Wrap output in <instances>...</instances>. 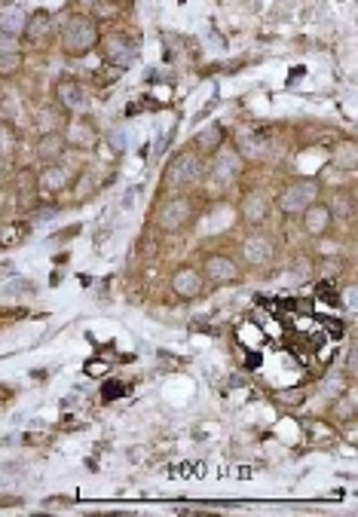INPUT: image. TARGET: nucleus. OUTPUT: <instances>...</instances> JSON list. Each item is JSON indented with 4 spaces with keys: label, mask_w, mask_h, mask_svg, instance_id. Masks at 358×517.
Instances as JSON below:
<instances>
[{
    "label": "nucleus",
    "mask_w": 358,
    "mask_h": 517,
    "mask_svg": "<svg viewBox=\"0 0 358 517\" xmlns=\"http://www.w3.org/2000/svg\"><path fill=\"white\" fill-rule=\"evenodd\" d=\"M95 40H98V28H95L92 19H86V15H74V19H68L65 31H62V46L68 56H86Z\"/></svg>",
    "instance_id": "nucleus-1"
},
{
    "label": "nucleus",
    "mask_w": 358,
    "mask_h": 517,
    "mask_svg": "<svg viewBox=\"0 0 358 517\" xmlns=\"http://www.w3.org/2000/svg\"><path fill=\"white\" fill-rule=\"evenodd\" d=\"M319 196V187L312 181H297L291 187L282 190V196H279V208H282L285 215H303L307 208L316 203Z\"/></svg>",
    "instance_id": "nucleus-2"
},
{
    "label": "nucleus",
    "mask_w": 358,
    "mask_h": 517,
    "mask_svg": "<svg viewBox=\"0 0 358 517\" xmlns=\"http://www.w3.org/2000/svg\"><path fill=\"white\" fill-rule=\"evenodd\" d=\"M199 178V156L196 153H178L169 162V172H165V184L169 187H190Z\"/></svg>",
    "instance_id": "nucleus-3"
},
{
    "label": "nucleus",
    "mask_w": 358,
    "mask_h": 517,
    "mask_svg": "<svg viewBox=\"0 0 358 517\" xmlns=\"http://www.w3.org/2000/svg\"><path fill=\"white\" fill-rule=\"evenodd\" d=\"M190 215H193V208H190V199L174 196V199H169V203L160 208V217H156V224H160L165 233H178V230H184V226H187Z\"/></svg>",
    "instance_id": "nucleus-4"
},
{
    "label": "nucleus",
    "mask_w": 358,
    "mask_h": 517,
    "mask_svg": "<svg viewBox=\"0 0 358 517\" xmlns=\"http://www.w3.org/2000/svg\"><path fill=\"white\" fill-rule=\"evenodd\" d=\"M205 276L212 285H233L239 279V267L230 257H224V254H212L205 260Z\"/></svg>",
    "instance_id": "nucleus-5"
},
{
    "label": "nucleus",
    "mask_w": 358,
    "mask_h": 517,
    "mask_svg": "<svg viewBox=\"0 0 358 517\" xmlns=\"http://www.w3.org/2000/svg\"><path fill=\"white\" fill-rule=\"evenodd\" d=\"M242 254H245L248 264L264 267V264H269V260H273L276 245H273V239H269V236H248L245 245H242Z\"/></svg>",
    "instance_id": "nucleus-6"
},
{
    "label": "nucleus",
    "mask_w": 358,
    "mask_h": 517,
    "mask_svg": "<svg viewBox=\"0 0 358 517\" xmlns=\"http://www.w3.org/2000/svg\"><path fill=\"white\" fill-rule=\"evenodd\" d=\"M104 58L120 65V68H126L129 61L135 58V43L123 37V34H110V37L104 40Z\"/></svg>",
    "instance_id": "nucleus-7"
},
{
    "label": "nucleus",
    "mask_w": 358,
    "mask_h": 517,
    "mask_svg": "<svg viewBox=\"0 0 358 517\" xmlns=\"http://www.w3.org/2000/svg\"><path fill=\"white\" fill-rule=\"evenodd\" d=\"M172 288H174V294H178V297H196L199 291H203V276H199L196 269L184 267V269H178V273H174Z\"/></svg>",
    "instance_id": "nucleus-8"
},
{
    "label": "nucleus",
    "mask_w": 358,
    "mask_h": 517,
    "mask_svg": "<svg viewBox=\"0 0 358 517\" xmlns=\"http://www.w3.org/2000/svg\"><path fill=\"white\" fill-rule=\"evenodd\" d=\"M68 151V138L65 135H58V132H46L40 138V147H37V153H40V160L43 162H58L62 160V153Z\"/></svg>",
    "instance_id": "nucleus-9"
},
{
    "label": "nucleus",
    "mask_w": 358,
    "mask_h": 517,
    "mask_svg": "<svg viewBox=\"0 0 358 517\" xmlns=\"http://www.w3.org/2000/svg\"><path fill=\"white\" fill-rule=\"evenodd\" d=\"M303 226H307V233L312 236H321L331 226V208L328 205H319L312 203L307 212H303Z\"/></svg>",
    "instance_id": "nucleus-10"
},
{
    "label": "nucleus",
    "mask_w": 358,
    "mask_h": 517,
    "mask_svg": "<svg viewBox=\"0 0 358 517\" xmlns=\"http://www.w3.org/2000/svg\"><path fill=\"white\" fill-rule=\"evenodd\" d=\"M25 22H28V15H25L15 4L0 6V31H4V34L19 37V34H25Z\"/></svg>",
    "instance_id": "nucleus-11"
},
{
    "label": "nucleus",
    "mask_w": 358,
    "mask_h": 517,
    "mask_svg": "<svg viewBox=\"0 0 358 517\" xmlns=\"http://www.w3.org/2000/svg\"><path fill=\"white\" fill-rule=\"evenodd\" d=\"M56 98L62 101V108H68V110H80L83 108V89H80V83H77V80H58Z\"/></svg>",
    "instance_id": "nucleus-12"
},
{
    "label": "nucleus",
    "mask_w": 358,
    "mask_h": 517,
    "mask_svg": "<svg viewBox=\"0 0 358 517\" xmlns=\"http://www.w3.org/2000/svg\"><path fill=\"white\" fill-rule=\"evenodd\" d=\"M49 31H52V15H49L46 10H37L28 22H25V37L34 40V43L46 40V37H49Z\"/></svg>",
    "instance_id": "nucleus-13"
},
{
    "label": "nucleus",
    "mask_w": 358,
    "mask_h": 517,
    "mask_svg": "<svg viewBox=\"0 0 358 517\" xmlns=\"http://www.w3.org/2000/svg\"><path fill=\"white\" fill-rule=\"evenodd\" d=\"M215 178L221 184H230V181L239 178V156L230 153V151H224L221 156H217V162H215Z\"/></svg>",
    "instance_id": "nucleus-14"
},
{
    "label": "nucleus",
    "mask_w": 358,
    "mask_h": 517,
    "mask_svg": "<svg viewBox=\"0 0 358 517\" xmlns=\"http://www.w3.org/2000/svg\"><path fill=\"white\" fill-rule=\"evenodd\" d=\"M267 212H269V205L260 193H251V196H245V203H242V217L248 224H260L267 217Z\"/></svg>",
    "instance_id": "nucleus-15"
},
{
    "label": "nucleus",
    "mask_w": 358,
    "mask_h": 517,
    "mask_svg": "<svg viewBox=\"0 0 358 517\" xmlns=\"http://www.w3.org/2000/svg\"><path fill=\"white\" fill-rule=\"evenodd\" d=\"M92 141H95V126H92V122H86V120L74 122L71 132H68V144H74V147H92Z\"/></svg>",
    "instance_id": "nucleus-16"
},
{
    "label": "nucleus",
    "mask_w": 358,
    "mask_h": 517,
    "mask_svg": "<svg viewBox=\"0 0 358 517\" xmlns=\"http://www.w3.org/2000/svg\"><path fill=\"white\" fill-rule=\"evenodd\" d=\"M221 141H224V129L221 126H208V129H203V132L196 135V147L203 153H215L217 147H221Z\"/></svg>",
    "instance_id": "nucleus-17"
},
{
    "label": "nucleus",
    "mask_w": 358,
    "mask_h": 517,
    "mask_svg": "<svg viewBox=\"0 0 358 517\" xmlns=\"http://www.w3.org/2000/svg\"><path fill=\"white\" fill-rule=\"evenodd\" d=\"M40 184H43V187H46V190H62L65 184H68V172L62 169V165H52V169H46V172H43Z\"/></svg>",
    "instance_id": "nucleus-18"
},
{
    "label": "nucleus",
    "mask_w": 358,
    "mask_h": 517,
    "mask_svg": "<svg viewBox=\"0 0 358 517\" xmlns=\"http://www.w3.org/2000/svg\"><path fill=\"white\" fill-rule=\"evenodd\" d=\"M22 68L19 52H0V77H10Z\"/></svg>",
    "instance_id": "nucleus-19"
},
{
    "label": "nucleus",
    "mask_w": 358,
    "mask_h": 517,
    "mask_svg": "<svg viewBox=\"0 0 358 517\" xmlns=\"http://www.w3.org/2000/svg\"><path fill=\"white\" fill-rule=\"evenodd\" d=\"M56 126H58V117L52 110H43L40 113V129H43V135L46 132H56Z\"/></svg>",
    "instance_id": "nucleus-20"
},
{
    "label": "nucleus",
    "mask_w": 358,
    "mask_h": 517,
    "mask_svg": "<svg viewBox=\"0 0 358 517\" xmlns=\"http://www.w3.org/2000/svg\"><path fill=\"white\" fill-rule=\"evenodd\" d=\"M0 52H19V37L0 31Z\"/></svg>",
    "instance_id": "nucleus-21"
},
{
    "label": "nucleus",
    "mask_w": 358,
    "mask_h": 517,
    "mask_svg": "<svg viewBox=\"0 0 358 517\" xmlns=\"http://www.w3.org/2000/svg\"><path fill=\"white\" fill-rule=\"evenodd\" d=\"M117 395H123V385H120V383H108V385H104V401H113Z\"/></svg>",
    "instance_id": "nucleus-22"
},
{
    "label": "nucleus",
    "mask_w": 358,
    "mask_h": 517,
    "mask_svg": "<svg viewBox=\"0 0 358 517\" xmlns=\"http://www.w3.org/2000/svg\"><path fill=\"white\" fill-rule=\"evenodd\" d=\"M337 414H346V416H352L355 414V395H346V401L337 407Z\"/></svg>",
    "instance_id": "nucleus-23"
},
{
    "label": "nucleus",
    "mask_w": 358,
    "mask_h": 517,
    "mask_svg": "<svg viewBox=\"0 0 358 517\" xmlns=\"http://www.w3.org/2000/svg\"><path fill=\"white\" fill-rule=\"evenodd\" d=\"M343 303H346V309H355V288H346L343 291Z\"/></svg>",
    "instance_id": "nucleus-24"
},
{
    "label": "nucleus",
    "mask_w": 358,
    "mask_h": 517,
    "mask_svg": "<svg viewBox=\"0 0 358 517\" xmlns=\"http://www.w3.org/2000/svg\"><path fill=\"white\" fill-rule=\"evenodd\" d=\"M10 147H13V138L6 135L4 129H0V151H10Z\"/></svg>",
    "instance_id": "nucleus-25"
},
{
    "label": "nucleus",
    "mask_w": 358,
    "mask_h": 517,
    "mask_svg": "<svg viewBox=\"0 0 358 517\" xmlns=\"http://www.w3.org/2000/svg\"><path fill=\"white\" fill-rule=\"evenodd\" d=\"M110 141H113V147H117V151H120V147H123V141H126V135H123V132H113V138H110Z\"/></svg>",
    "instance_id": "nucleus-26"
},
{
    "label": "nucleus",
    "mask_w": 358,
    "mask_h": 517,
    "mask_svg": "<svg viewBox=\"0 0 358 517\" xmlns=\"http://www.w3.org/2000/svg\"><path fill=\"white\" fill-rule=\"evenodd\" d=\"M300 398H303V395H282L279 401H282V404H297V401H300Z\"/></svg>",
    "instance_id": "nucleus-27"
},
{
    "label": "nucleus",
    "mask_w": 358,
    "mask_h": 517,
    "mask_svg": "<svg viewBox=\"0 0 358 517\" xmlns=\"http://www.w3.org/2000/svg\"><path fill=\"white\" fill-rule=\"evenodd\" d=\"M4 395H6V389H4V385H0V398H4Z\"/></svg>",
    "instance_id": "nucleus-28"
}]
</instances>
